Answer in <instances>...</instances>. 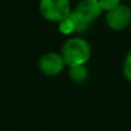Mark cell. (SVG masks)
Segmentation results:
<instances>
[{
    "label": "cell",
    "mask_w": 131,
    "mask_h": 131,
    "mask_svg": "<svg viewBox=\"0 0 131 131\" xmlns=\"http://www.w3.org/2000/svg\"><path fill=\"white\" fill-rule=\"evenodd\" d=\"M92 54L91 45L82 37H71L67 39L61 47V55L68 67L86 64Z\"/></svg>",
    "instance_id": "1"
},
{
    "label": "cell",
    "mask_w": 131,
    "mask_h": 131,
    "mask_svg": "<svg viewBox=\"0 0 131 131\" xmlns=\"http://www.w3.org/2000/svg\"><path fill=\"white\" fill-rule=\"evenodd\" d=\"M39 13L44 20L59 23L72 12L70 0H39Z\"/></svg>",
    "instance_id": "2"
},
{
    "label": "cell",
    "mask_w": 131,
    "mask_h": 131,
    "mask_svg": "<svg viewBox=\"0 0 131 131\" xmlns=\"http://www.w3.org/2000/svg\"><path fill=\"white\" fill-rule=\"evenodd\" d=\"M107 27L113 31H122L127 29L131 23V8L121 4L115 9L106 13Z\"/></svg>",
    "instance_id": "3"
},
{
    "label": "cell",
    "mask_w": 131,
    "mask_h": 131,
    "mask_svg": "<svg viewBox=\"0 0 131 131\" xmlns=\"http://www.w3.org/2000/svg\"><path fill=\"white\" fill-rule=\"evenodd\" d=\"M66 66L67 64H66L61 53L59 54L55 52L45 53L44 55H41L38 61V68L41 71V74L48 77H54L61 74Z\"/></svg>",
    "instance_id": "4"
},
{
    "label": "cell",
    "mask_w": 131,
    "mask_h": 131,
    "mask_svg": "<svg viewBox=\"0 0 131 131\" xmlns=\"http://www.w3.org/2000/svg\"><path fill=\"white\" fill-rule=\"evenodd\" d=\"M74 10L78 13L81 16H83L91 24L95 20H98L102 13L99 0H81L76 5Z\"/></svg>",
    "instance_id": "5"
},
{
    "label": "cell",
    "mask_w": 131,
    "mask_h": 131,
    "mask_svg": "<svg viewBox=\"0 0 131 131\" xmlns=\"http://www.w3.org/2000/svg\"><path fill=\"white\" fill-rule=\"evenodd\" d=\"M89 76H90V71L85 64L69 67V77L75 83H83L89 78Z\"/></svg>",
    "instance_id": "6"
},
{
    "label": "cell",
    "mask_w": 131,
    "mask_h": 131,
    "mask_svg": "<svg viewBox=\"0 0 131 131\" xmlns=\"http://www.w3.org/2000/svg\"><path fill=\"white\" fill-rule=\"evenodd\" d=\"M69 17L71 18L72 23H74L75 34H84L85 31H88L90 25H91V23H89L83 16H81L75 10H72L71 13H70Z\"/></svg>",
    "instance_id": "7"
},
{
    "label": "cell",
    "mask_w": 131,
    "mask_h": 131,
    "mask_svg": "<svg viewBox=\"0 0 131 131\" xmlns=\"http://www.w3.org/2000/svg\"><path fill=\"white\" fill-rule=\"evenodd\" d=\"M58 28H59V31L61 32L62 35H66V36H69L71 34H75V27L74 23H72L71 18L68 16L64 20H62L61 22L58 23Z\"/></svg>",
    "instance_id": "8"
},
{
    "label": "cell",
    "mask_w": 131,
    "mask_h": 131,
    "mask_svg": "<svg viewBox=\"0 0 131 131\" xmlns=\"http://www.w3.org/2000/svg\"><path fill=\"white\" fill-rule=\"evenodd\" d=\"M122 71H123L124 78L131 83V50L128 52V54L124 58V61H123V66H122Z\"/></svg>",
    "instance_id": "9"
},
{
    "label": "cell",
    "mask_w": 131,
    "mask_h": 131,
    "mask_svg": "<svg viewBox=\"0 0 131 131\" xmlns=\"http://www.w3.org/2000/svg\"><path fill=\"white\" fill-rule=\"evenodd\" d=\"M99 2L102 12H106V13L113 10L121 5V0H99Z\"/></svg>",
    "instance_id": "10"
},
{
    "label": "cell",
    "mask_w": 131,
    "mask_h": 131,
    "mask_svg": "<svg viewBox=\"0 0 131 131\" xmlns=\"http://www.w3.org/2000/svg\"><path fill=\"white\" fill-rule=\"evenodd\" d=\"M127 1H131V0H127Z\"/></svg>",
    "instance_id": "11"
}]
</instances>
